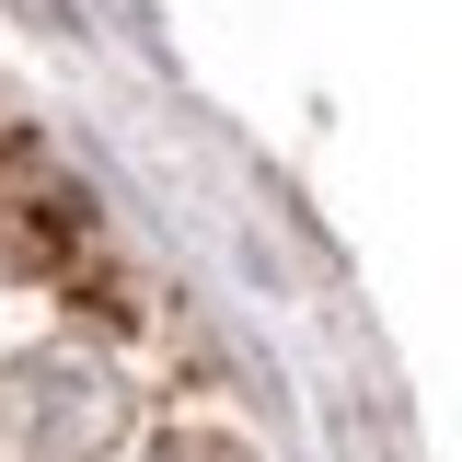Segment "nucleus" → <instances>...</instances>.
<instances>
[{"label":"nucleus","mask_w":462,"mask_h":462,"mask_svg":"<svg viewBox=\"0 0 462 462\" xmlns=\"http://www.w3.org/2000/svg\"><path fill=\"white\" fill-rule=\"evenodd\" d=\"M151 462H254L243 439H220V428H162L151 439Z\"/></svg>","instance_id":"obj_1"}]
</instances>
